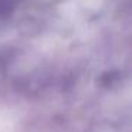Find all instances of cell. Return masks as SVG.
<instances>
[{
    "label": "cell",
    "mask_w": 132,
    "mask_h": 132,
    "mask_svg": "<svg viewBox=\"0 0 132 132\" xmlns=\"http://www.w3.org/2000/svg\"><path fill=\"white\" fill-rule=\"evenodd\" d=\"M16 0H0V16H6L12 12Z\"/></svg>",
    "instance_id": "obj_1"
}]
</instances>
